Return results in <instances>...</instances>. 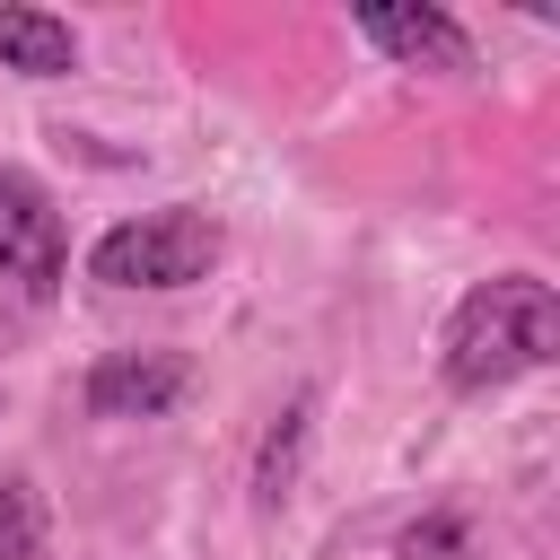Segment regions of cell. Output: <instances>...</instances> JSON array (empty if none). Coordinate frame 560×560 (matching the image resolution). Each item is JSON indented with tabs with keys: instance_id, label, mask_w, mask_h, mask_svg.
Masks as SVG:
<instances>
[{
	"instance_id": "cell-1",
	"label": "cell",
	"mask_w": 560,
	"mask_h": 560,
	"mask_svg": "<svg viewBox=\"0 0 560 560\" xmlns=\"http://www.w3.org/2000/svg\"><path fill=\"white\" fill-rule=\"evenodd\" d=\"M551 359H560V298L534 271H499V280L464 289L455 315H446V341H438V376L455 394L516 385V376H534Z\"/></svg>"
},
{
	"instance_id": "cell-2",
	"label": "cell",
	"mask_w": 560,
	"mask_h": 560,
	"mask_svg": "<svg viewBox=\"0 0 560 560\" xmlns=\"http://www.w3.org/2000/svg\"><path fill=\"white\" fill-rule=\"evenodd\" d=\"M219 254H228L219 219L192 210V201H166V210H149V219L105 228V236L88 245V280H96V289H192V280L219 271Z\"/></svg>"
},
{
	"instance_id": "cell-3",
	"label": "cell",
	"mask_w": 560,
	"mask_h": 560,
	"mask_svg": "<svg viewBox=\"0 0 560 560\" xmlns=\"http://www.w3.org/2000/svg\"><path fill=\"white\" fill-rule=\"evenodd\" d=\"M0 280H18L26 298H52L70 280V228L52 192L18 166H0Z\"/></svg>"
},
{
	"instance_id": "cell-4",
	"label": "cell",
	"mask_w": 560,
	"mask_h": 560,
	"mask_svg": "<svg viewBox=\"0 0 560 560\" xmlns=\"http://www.w3.org/2000/svg\"><path fill=\"white\" fill-rule=\"evenodd\" d=\"M350 26H359L385 61H402V70L472 79V35H464L446 9H394V0H368V9H350Z\"/></svg>"
},
{
	"instance_id": "cell-5",
	"label": "cell",
	"mask_w": 560,
	"mask_h": 560,
	"mask_svg": "<svg viewBox=\"0 0 560 560\" xmlns=\"http://www.w3.org/2000/svg\"><path fill=\"white\" fill-rule=\"evenodd\" d=\"M192 394V359L184 350H114L88 376V411L96 420H166Z\"/></svg>"
},
{
	"instance_id": "cell-6",
	"label": "cell",
	"mask_w": 560,
	"mask_h": 560,
	"mask_svg": "<svg viewBox=\"0 0 560 560\" xmlns=\"http://www.w3.org/2000/svg\"><path fill=\"white\" fill-rule=\"evenodd\" d=\"M0 70L18 79H70L79 70V26L52 9H0Z\"/></svg>"
},
{
	"instance_id": "cell-7",
	"label": "cell",
	"mask_w": 560,
	"mask_h": 560,
	"mask_svg": "<svg viewBox=\"0 0 560 560\" xmlns=\"http://www.w3.org/2000/svg\"><path fill=\"white\" fill-rule=\"evenodd\" d=\"M52 551V516L35 472H0V560H44Z\"/></svg>"
},
{
	"instance_id": "cell-8",
	"label": "cell",
	"mask_w": 560,
	"mask_h": 560,
	"mask_svg": "<svg viewBox=\"0 0 560 560\" xmlns=\"http://www.w3.org/2000/svg\"><path fill=\"white\" fill-rule=\"evenodd\" d=\"M298 446H306V394L262 429V455H254V508L271 516L280 499H289V472H298Z\"/></svg>"
},
{
	"instance_id": "cell-9",
	"label": "cell",
	"mask_w": 560,
	"mask_h": 560,
	"mask_svg": "<svg viewBox=\"0 0 560 560\" xmlns=\"http://www.w3.org/2000/svg\"><path fill=\"white\" fill-rule=\"evenodd\" d=\"M394 560H481V551H472L464 508H429V516H411V525L394 534Z\"/></svg>"
},
{
	"instance_id": "cell-10",
	"label": "cell",
	"mask_w": 560,
	"mask_h": 560,
	"mask_svg": "<svg viewBox=\"0 0 560 560\" xmlns=\"http://www.w3.org/2000/svg\"><path fill=\"white\" fill-rule=\"evenodd\" d=\"M0 341H9V315H0Z\"/></svg>"
}]
</instances>
